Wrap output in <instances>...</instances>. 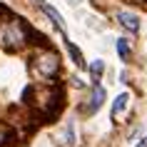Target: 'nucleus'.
<instances>
[{"label":"nucleus","mask_w":147,"mask_h":147,"mask_svg":"<svg viewBox=\"0 0 147 147\" xmlns=\"http://www.w3.org/2000/svg\"><path fill=\"white\" fill-rule=\"evenodd\" d=\"M30 42V25H25L20 18H10L0 23V47L8 53H18Z\"/></svg>","instance_id":"1"},{"label":"nucleus","mask_w":147,"mask_h":147,"mask_svg":"<svg viewBox=\"0 0 147 147\" xmlns=\"http://www.w3.org/2000/svg\"><path fill=\"white\" fill-rule=\"evenodd\" d=\"M32 72L40 78H55L60 72V55L53 47H40L32 55Z\"/></svg>","instance_id":"2"},{"label":"nucleus","mask_w":147,"mask_h":147,"mask_svg":"<svg viewBox=\"0 0 147 147\" xmlns=\"http://www.w3.org/2000/svg\"><path fill=\"white\" fill-rule=\"evenodd\" d=\"M65 47H67V53H70V57H72V62H75L80 70H87V62H85V57H82V50H80V47L67 38V35H65Z\"/></svg>","instance_id":"3"},{"label":"nucleus","mask_w":147,"mask_h":147,"mask_svg":"<svg viewBox=\"0 0 147 147\" xmlns=\"http://www.w3.org/2000/svg\"><path fill=\"white\" fill-rule=\"evenodd\" d=\"M117 20H120V25H125L130 32L140 30V18L135 15V13H117Z\"/></svg>","instance_id":"4"},{"label":"nucleus","mask_w":147,"mask_h":147,"mask_svg":"<svg viewBox=\"0 0 147 147\" xmlns=\"http://www.w3.org/2000/svg\"><path fill=\"white\" fill-rule=\"evenodd\" d=\"M105 100H107V92H105V87L95 85V87H92V100H90V102H92V105H90V110H87V112L92 115V112H95V110H97V107H100V105H102V102H105Z\"/></svg>","instance_id":"5"},{"label":"nucleus","mask_w":147,"mask_h":147,"mask_svg":"<svg viewBox=\"0 0 147 147\" xmlns=\"http://www.w3.org/2000/svg\"><path fill=\"white\" fill-rule=\"evenodd\" d=\"M40 10H42V13H45V15L50 18V20H53V25L57 28V30H65V20H62V15L53 8V5H47V3H45V5H42Z\"/></svg>","instance_id":"6"},{"label":"nucleus","mask_w":147,"mask_h":147,"mask_svg":"<svg viewBox=\"0 0 147 147\" xmlns=\"http://www.w3.org/2000/svg\"><path fill=\"white\" fill-rule=\"evenodd\" d=\"M15 140H18V135H15L13 130H10L8 125H3V122H0V147L15 145Z\"/></svg>","instance_id":"7"},{"label":"nucleus","mask_w":147,"mask_h":147,"mask_svg":"<svg viewBox=\"0 0 147 147\" xmlns=\"http://www.w3.org/2000/svg\"><path fill=\"white\" fill-rule=\"evenodd\" d=\"M117 55H120V60H130V55H132V47H130V40L127 38H120L117 40Z\"/></svg>","instance_id":"8"},{"label":"nucleus","mask_w":147,"mask_h":147,"mask_svg":"<svg viewBox=\"0 0 147 147\" xmlns=\"http://www.w3.org/2000/svg\"><path fill=\"white\" fill-rule=\"evenodd\" d=\"M127 102H130V95H127V92L117 95V97H115V102H112V117H117V115H120V112H122V110L127 107Z\"/></svg>","instance_id":"9"},{"label":"nucleus","mask_w":147,"mask_h":147,"mask_svg":"<svg viewBox=\"0 0 147 147\" xmlns=\"http://www.w3.org/2000/svg\"><path fill=\"white\" fill-rule=\"evenodd\" d=\"M102 72H105V62H102V60H92V62H90V75H92L95 82L102 78Z\"/></svg>","instance_id":"10"},{"label":"nucleus","mask_w":147,"mask_h":147,"mask_svg":"<svg viewBox=\"0 0 147 147\" xmlns=\"http://www.w3.org/2000/svg\"><path fill=\"white\" fill-rule=\"evenodd\" d=\"M65 142L67 145H75V125L67 122V127H65Z\"/></svg>","instance_id":"11"},{"label":"nucleus","mask_w":147,"mask_h":147,"mask_svg":"<svg viewBox=\"0 0 147 147\" xmlns=\"http://www.w3.org/2000/svg\"><path fill=\"white\" fill-rule=\"evenodd\" d=\"M67 5H72V8H80V5H82V0H67Z\"/></svg>","instance_id":"12"},{"label":"nucleus","mask_w":147,"mask_h":147,"mask_svg":"<svg viewBox=\"0 0 147 147\" xmlns=\"http://www.w3.org/2000/svg\"><path fill=\"white\" fill-rule=\"evenodd\" d=\"M32 3H35L38 8H42V5H45V0H32Z\"/></svg>","instance_id":"13"},{"label":"nucleus","mask_w":147,"mask_h":147,"mask_svg":"<svg viewBox=\"0 0 147 147\" xmlns=\"http://www.w3.org/2000/svg\"><path fill=\"white\" fill-rule=\"evenodd\" d=\"M142 5H145V8H147V0H142Z\"/></svg>","instance_id":"14"}]
</instances>
